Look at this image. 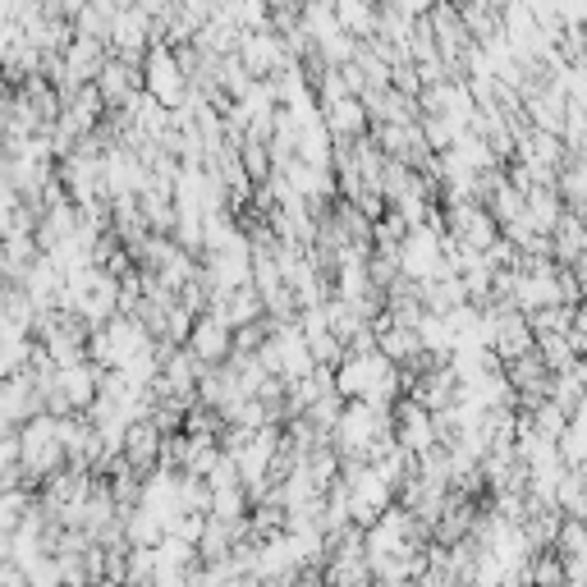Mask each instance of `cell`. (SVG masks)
<instances>
[{
    "mask_svg": "<svg viewBox=\"0 0 587 587\" xmlns=\"http://www.w3.org/2000/svg\"><path fill=\"white\" fill-rule=\"evenodd\" d=\"M143 349H151V335L143 331L138 317L115 313L111 322L87 331V363H97V367H125Z\"/></svg>",
    "mask_w": 587,
    "mask_h": 587,
    "instance_id": "7a4b0ae2",
    "label": "cell"
},
{
    "mask_svg": "<svg viewBox=\"0 0 587 587\" xmlns=\"http://www.w3.org/2000/svg\"><path fill=\"white\" fill-rule=\"evenodd\" d=\"M226 587H266V583H262L258 574H243V578H230Z\"/></svg>",
    "mask_w": 587,
    "mask_h": 587,
    "instance_id": "ffe728a7",
    "label": "cell"
},
{
    "mask_svg": "<svg viewBox=\"0 0 587 587\" xmlns=\"http://www.w3.org/2000/svg\"><path fill=\"white\" fill-rule=\"evenodd\" d=\"M102 92V102H106V111H119V106H129L138 92H143V65H134V60H119V55H111L106 65H102V74H97V83H92Z\"/></svg>",
    "mask_w": 587,
    "mask_h": 587,
    "instance_id": "ba28073f",
    "label": "cell"
},
{
    "mask_svg": "<svg viewBox=\"0 0 587 587\" xmlns=\"http://www.w3.org/2000/svg\"><path fill=\"white\" fill-rule=\"evenodd\" d=\"M207 514H211V518H243V514H249V496H243V482H234V486H216Z\"/></svg>",
    "mask_w": 587,
    "mask_h": 587,
    "instance_id": "e0dca14e",
    "label": "cell"
},
{
    "mask_svg": "<svg viewBox=\"0 0 587 587\" xmlns=\"http://www.w3.org/2000/svg\"><path fill=\"white\" fill-rule=\"evenodd\" d=\"M184 349H189L202 367H221V363H230V354H234V331H230L221 317L202 313V317L193 322L189 339H184Z\"/></svg>",
    "mask_w": 587,
    "mask_h": 587,
    "instance_id": "52a82bcc",
    "label": "cell"
},
{
    "mask_svg": "<svg viewBox=\"0 0 587 587\" xmlns=\"http://www.w3.org/2000/svg\"><path fill=\"white\" fill-rule=\"evenodd\" d=\"M19 441V469H23V482H46L55 469H65V446H60V431H55V413H33L28 422H19L14 431Z\"/></svg>",
    "mask_w": 587,
    "mask_h": 587,
    "instance_id": "6da1fadb",
    "label": "cell"
},
{
    "mask_svg": "<svg viewBox=\"0 0 587 587\" xmlns=\"http://www.w3.org/2000/svg\"><path fill=\"white\" fill-rule=\"evenodd\" d=\"M317 111H322V125H326L331 143H354V138H363L367 129H373L363 97H339V102H326Z\"/></svg>",
    "mask_w": 587,
    "mask_h": 587,
    "instance_id": "9c48e42d",
    "label": "cell"
},
{
    "mask_svg": "<svg viewBox=\"0 0 587 587\" xmlns=\"http://www.w3.org/2000/svg\"><path fill=\"white\" fill-rule=\"evenodd\" d=\"M119 454L129 459V469L134 473H151L161 463V431L151 427V418H138V422H129L125 427V446H119Z\"/></svg>",
    "mask_w": 587,
    "mask_h": 587,
    "instance_id": "30bf717a",
    "label": "cell"
},
{
    "mask_svg": "<svg viewBox=\"0 0 587 587\" xmlns=\"http://www.w3.org/2000/svg\"><path fill=\"white\" fill-rule=\"evenodd\" d=\"M537 354L546 358L551 373H574V363H578V349L569 345L565 331H542L537 335Z\"/></svg>",
    "mask_w": 587,
    "mask_h": 587,
    "instance_id": "5bb4252c",
    "label": "cell"
},
{
    "mask_svg": "<svg viewBox=\"0 0 587 587\" xmlns=\"http://www.w3.org/2000/svg\"><path fill=\"white\" fill-rule=\"evenodd\" d=\"M395 262H399V275H405V281H427V275H441L446 271L441 234L431 230V226H409V234L399 239V249H395Z\"/></svg>",
    "mask_w": 587,
    "mask_h": 587,
    "instance_id": "277c9868",
    "label": "cell"
},
{
    "mask_svg": "<svg viewBox=\"0 0 587 587\" xmlns=\"http://www.w3.org/2000/svg\"><path fill=\"white\" fill-rule=\"evenodd\" d=\"M239 161H243V175H249L253 184H266V175H271V151H266L262 138H249V134H243V138H239Z\"/></svg>",
    "mask_w": 587,
    "mask_h": 587,
    "instance_id": "2e32d148",
    "label": "cell"
},
{
    "mask_svg": "<svg viewBox=\"0 0 587 587\" xmlns=\"http://www.w3.org/2000/svg\"><path fill=\"white\" fill-rule=\"evenodd\" d=\"M33 505H38L33 486H6V491H0V533L14 537V528L28 518V510H33Z\"/></svg>",
    "mask_w": 587,
    "mask_h": 587,
    "instance_id": "4fadbf2b",
    "label": "cell"
},
{
    "mask_svg": "<svg viewBox=\"0 0 587 587\" xmlns=\"http://www.w3.org/2000/svg\"><path fill=\"white\" fill-rule=\"evenodd\" d=\"M555 551L560 560H587V518H560V533H555Z\"/></svg>",
    "mask_w": 587,
    "mask_h": 587,
    "instance_id": "9a60e30c",
    "label": "cell"
},
{
    "mask_svg": "<svg viewBox=\"0 0 587 587\" xmlns=\"http://www.w3.org/2000/svg\"><path fill=\"white\" fill-rule=\"evenodd\" d=\"M0 587H33V583H28V569L19 560H0Z\"/></svg>",
    "mask_w": 587,
    "mask_h": 587,
    "instance_id": "ac0fdd59",
    "label": "cell"
},
{
    "mask_svg": "<svg viewBox=\"0 0 587 587\" xmlns=\"http://www.w3.org/2000/svg\"><path fill=\"white\" fill-rule=\"evenodd\" d=\"M161 537H166V523L157 510H147V505L125 510V542L129 546H161Z\"/></svg>",
    "mask_w": 587,
    "mask_h": 587,
    "instance_id": "7c38bea8",
    "label": "cell"
},
{
    "mask_svg": "<svg viewBox=\"0 0 587 587\" xmlns=\"http://www.w3.org/2000/svg\"><path fill=\"white\" fill-rule=\"evenodd\" d=\"M234 55L243 60V70H249L253 78H271L275 70H285V65H290L285 38L275 33V28H262V33H243Z\"/></svg>",
    "mask_w": 587,
    "mask_h": 587,
    "instance_id": "8992f818",
    "label": "cell"
},
{
    "mask_svg": "<svg viewBox=\"0 0 587 587\" xmlns=\"http://www.w3.org/2000/svg\"><path fill=\"white\" fill-rule=\"evenodd\" d=\"M151 42H157V33H151V19H147L138 6L115 10V19H111V38H106L111 55L143 65V55H147V46H151Z\"/></svg>",
    "mask_w": 587,
    "mask_h": 587,
    "instance_id": "5b68a950",
    "label": "cell"
},
{
    "mask_svg": "<svg viewBox=\"0 0 587 587\" xmlns=\"http://www.w3.org/2000/svg\"><path fill=\"white\" fill-rule=\"evenodd\" d=\"M331 10H335L339 28H345L349 38L367 42L377 33V6H373V0H331Z\"/></svg>",
    "mask_w": 587,
    "mask_h": 587,
    "instance_id": "8fae6325",
    "label": "cell"
},
{
    "mask_svg": "<svg viewBox=\"0 0 587 587\" xmlns=\"http://www.w3.org/2000/svg\"><path fill=\"white\" fill-rule=\"evenodd\" d=\"M0 560H14V537L0 533Z\"/></svg>",
    "mask_w": 587,
    "mask_h": 587,
    "instance_id": "44dd1931",
    "label": "cell"
},
{
    "mask_svg": "<svg viewBox=\"0 0 587 587\" xmlns=\"http://www.w3.org/2000/svg\"><path fill=\"white\" fill-rule=\"evenodd\" d=\"M143 92L147 97H157L166 111H179L184 102H189V78H184V65L175 46L166 42H151L147 55H143Z\"/></svg>",
    "mask_w": 587,
    "mask_h": 587,
    "instance_id": "3957f363",
    "label": "cell"
},
{
    "mask_svg": "<svg viewBox=\"0 0 587 587\" xmlns=\"http://www.w3.org/2000/svg\"><path fill=\"white\" fill-rule=\"evenodd\" d=\"M386 6H395L399 14H409V19H422L431 6H437V0H386Z\"/></svg>",
    "mask_w": 587,
    "mask_h": 587,
    "instance_id": "d6986e66",
    "label": "cell"
}]
</instances>
